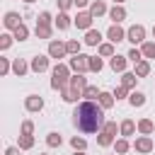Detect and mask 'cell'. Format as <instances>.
<instances>
[{
	"mask_svg": "<svg viewBox=\"0 0 155 155\" xmlns=\"http://www.w3.org/2000/svg\"><path fill=\"white\" fill-rule=\"evenodd\" d=\"M97 56H102V58H114V56H116L114 44H111V41H102V44L97 46Z\"/></svg>",
	"mask_w": 155,
	"mask_h": 155,
	"instance_id": "19",
	"label": "cell"
},
{
	"mask_svg": "<svg viewBox=\"0 0 155 155\" xmlns=\"http://www.w3.org/2000/svg\"><path fill=\"white\" fill-rule=\"evenodd\" d=\"M126 65H128V58L126 56H114V58H109V68L114 70V73H126Z\"/></svg>",
	"mask_w": 155,
	"mask_h": 155,
	"instance_id": "12",
	"label": "cell"
},
{
	"mask_svg": "<svg viewBox=\"0 0 155 155\" xmlns=\"http://www.w3.org/2000/svg\"><path fill=\"white\" fill-rule=\"evenodd\" d=\"M92 17H102V15H109V10H107V5H104V0H92V5H90V10H87Z\"/></svg>",
	"mask_w": 155,
	"mask_h": 155,
	"instance_id": "17",
	"label": "cell"
},
{
	"mask_svg": "<svg viewBox=\"0 0 155 155\" xmlns=\"http://www.w3.org/2000/svg\"><path fill=\"white\" fill-rule=\"evenodd\" d=\"M126 58H128V61H133V65H136V63H140V61H145V58H143V51H140V48H136V46L126 53Z\"/></svg>",
	"mask_w": 155,
	"mask_h": 155,
	"instance_id": "35",
	"label": "cell"
},
{
	"mask_svg": "<svg viewBox=\"0 0 155 155\" xmlns=\"http://www.w3.org/2000/svg\"><path fill=\"white\" fill-rule=\"evenodd\" d=\"M29 68H31V73H36V75H39V73H46V70H48V56H41V53L34 56L31 63H29Z\"/></svg>",
	"mask_w": 155,
	"mask_h": 155,
	"instance_id": "8",
	"label": "cell"
},
{
	"mask_svg": "<svg viewBox=\"0 0 155 155\" xmlns=\"http://www.w3.org/2000/svg\"><path fill=\"white\" fill-rule=\"evenodd\" d=\"M119 128H121V136H124V138H131V136L138 131V124H136L133 119H124V121L119 124Z\"/></svg>",
	"mask_w": 155,
	"mask_h": 155,
	"instance_id": "14",
	"label": "cell"
},
{
	"mask_svg": "<svg viewBox=\"0 0 155 155\" xmlns=\"http://www.w3.org/2000/svg\"><path fill=\"white\" fill-rule=\"evenodd\" d=\"M39 155H44V153H39Z\"/></svg>",
	"mask_w": 155,
	"mask_h": 155,
	"instance_id": "52",
	"label": "cell"
},
{
	"mask_svg": "<svg viewBox=\"0 0 155 155\" xmlns=\"http://www.w3.org/2000/svg\"><path fill=\"white\" fill-rule=\"evenodd\" d=\"M133 150L140 153V155L150 153V150H153V138H150V136H138V138L133 140Z\"/></svg>",
	"mask_w": 155,
	"mask_h": 155,
	"instance_id": "6",
	"label": "cell"
},
{
	"mask_svg": "<svg viewBox=\"0 0 155 155\" xmlns=\"http://www.w3.org/2000/svg\"><path fill=\"white\" fill-rule=\"evenodd\" d=\"M34 34H36V39H51V34H53V27H46V24H36Z\"/></svg>",
	"mask_w": 155,
	"mask_h": 155,
	"instance_id": "28",
	"label": "cell"
},
{
	"mask_svg": "<svg viewBox=\"0 0 155 155\" xmlns=\"http://www.w3.org/2000/svg\"><path fill=\"white\" fill-rule=\"evenodd\" d=\"M97 102H99V107L107 111V109H111V107H114V102H116V99H114V94H111V92H99Z\"/></svg>",
	"mask_w": 155,
	"mask_h": 155,
	"instance_id": "22",
	"label": "cell"
},
{
	"mask_svg": "<svg viewBox=\"0 0 155 155\" xmlns=\"http://www.w3.org/2000/svg\"><path fill=\"white\" fill-rule=\"evenodd\" d=\"M82 97H85L87 102H94V99L99 97V90H97L94 85H87V87H85V92H82Z\"/></svg>",
	"mask_w": 155,
	"mask_h": 155,
	"instance_id": "37",
	"label": "cell"
},
{
	"mask_svg": "<svg viewBox=\"0 0 155 155\" xmlns=\"http://www.w3.org/2000/svg\"><path fill=\"white\" fill-rule=\"evenodd\" d=\"M12 36H15L17 41H24V39H29V27H27V24L22 22V24H19V27H17L15 31H12Z\"/></svg>",
	"mask_w": 155,
	"mask_h": 155,
	"instance_id": "32",
	"label": "cell"
},
{
	"mask_svg": "<svg viewBox=\"0 0 155 155\" xmlns=\"http://www.w3.org/2000/svg\"><path fill=\"white\" fill-rule=\"evenodd\" d=\"M70 65H65V63H56L53 65V70H51V87L53 90H65V87H70Z\"/></svg>",
	"mask_w": 155,
	"mask_h": 155,
	"instance_id": "2",
	"label": "cell"
},
{
	"mask_svg": "<svg viewBox=\"0 0 155 155\" xmlns=\"http://www.w3.org/2000/svg\"><path fill=\"white\" fill-rule=\"evenodd\" d=\"M153 131H155V124H153L150 119H140V121H138V133H140V136H150Z\"/></svg>",
	"mask_w": 155,
	"mask_h": 155,
	"instance_id": "24",
	"label": "cell"
},
{
	"mask_svg": "<svg viewBox=\"0 0 155 155\" xmlns=\"http://www.w3.org/2000/svg\"><path fill=\"white\" fill-rule=\"evenodd\" d=\"M70 24H73V17H70L68 12H58V17H56L53 27H56V29H61V31H65V29H70Z\"/></svg>",
	"mask_w": 155,
	"mask_h": 155,
	"instance_id": "15",
	"label": "cell"
},
{
	"mask_svg": "<svg viewBox=\"0 0 155 155\" xmlns=\"http://www.w3.org/2000/svg\"><path fill=\"white\" fill-rule=\"evenodd\" d=\"M12 41H15V36H12V34H7V31H5V34H0V48H2V51H7V48L12 46Z\"/></svg>",
	"mask_w": 155,
	"mask_h": 155,
	"instance_id": "39",
	"label": "cell"
},
{
	"mask_svg": "<svg viewBox=\"0 0 155 155\" xmlns=\"http://www.w3.org/2000/svg\"><path fill=\"white\" fill-rule=\"evenodd\" d=\"M133 73H136L138 78H148V75H150V61H140V63H136Z\"/></svg>",
	"mask_w": 155,
	"mask_h": 155,
	"instance_id": "26",
	"label": "cell"
},
{
	"mask_svg": "<svg viewBox=\"0 0 155 155\" xmlns=\"http://www.w3.org/2000/svg\"><path fill=\"white\" fill-rule=\"evenodd\" d=\"M102 131H107V133H111V136H116V133H121V128L116 126V121H107Z\"/></svg>",
	"mask_w": 155,
	"mask_h": 155,
	"instance_id": "42",
	"label": "cell"
},
{
	"mask_svg": "<svg viewBox=\"0 0 155 155\" xmlns=\"http://www.w3.org/2000/svg\"><path fill=\"white\" fill-rule=\"evenodd\" d=\"M114 155H116V153H114Z\"/></svg>",
	"mask_w": 155,
	"mask_h": 155,
	"instance_id": "53",
	"label": "cell"
},
{
	"mask_svg": "<svg viewBox=\"0 0 155 155\" xmlns=\"http://www.w3.org/2000/svg\"><path fill=\"white\" fill-rule=\"evenodd\" d=\"M153 36H155V24H153Z\"/></svg>",
	"mask_w": 155,
	"mask_h": 155,
	"instance_id": "51",
	"label": "cell"
},
{
	"mask_svg": "<svg viewBox=\"0 0 155 155\" xmlns=\"http://www.w3.org/2000/svg\"><path fill=\"white\" fill-rule=\"evenodd\" d=\"M53 22H56V19H53V17H51V12H46V10L36 17V24H46V27H51Z\"/></svg>",
	"mask_w": 155,
	"mask_h": 155,
	"instance_id": "38",
	"label": "cell"
},
{
	"mask_svg": "<svg viewBox=\"0 0 155 155\" xmlns=\"http://www.w3.org/2000/svg\"><path fill=\"white\" fill-rule=\"evenodd\" d=\"M136 82H138V75L136 73H121V85L126 87V90H136Z\"/></svg>",
	"mask_w": 155,
	"mask_h": 155,
	"instance_id": "21",
	"label": "cell"
},
{
	"mask_svg": "<svg viewBox=\"0 0 155 155\" xmlns=\"http://www.w3.org/2000/svg\"><path fill=\"white\" fill-rule=\"evenodd\" d=\"M121 2H124V0H114V5H121Z\"/></svg>",
	"mask_w": 155,
	"mask_h": 155,
	"instance_id": "49",
	"label": "cell"
},
{
	"mask_svg": "<svg viewBox=\"0 0 155 155\" xmlns=\"http://www.w3.org/2000/svg\"><path fill=\"white\" fill-rule=\"evenodd\" d=\"M70 87L85 92V87H87V78H85V75H73V78H70Z\"/></svg>",
	"mask_w": 155,
	"mask_h": 155,
	"instance_id": "29",
	"label": "cell"
},
{
	"mask_svg": "<svg viewBox=\"0 0 155 155\" xmlns=\"http://www.w3.org/2000/svg\"><path fill=\"white\" fill-rule=\"evenodd\" d=\"M19 133H24V136H31L34 133V124L27 119V121H22V128H19Z\"/></svg>",
	"mask_w": 155,
	"mask_h": 155,
	"instance_id": "44",
	"label": "cell"
},
{
	"mask_svg": "<svg viewBox=\"0 0 155 155\" xmlns=\"http://www.w3.org/2000/svg\"><path fill=\"white\" fill-rule=\"evenodd\" d=\"M12 70V63H10V58H0V75H7Z\"/></svg>",
	"mask_w": 155,
	"mask_h": 155,
	"instance_id": "43",
	"label": "cell"
},
{
	"mask_svg": "<svg viewBox=\"0 0 155 155\" xmlns=\"http://www.w3.org/2000/svg\"><path fill=\"white\" fill-rule=\"evenodd\" d=\"M65 53H68V51H65V44H63V41H56V39L48 41V58H56V61H58V58H63Z\"/></svg>",
	"mask_w": 155,
	"mask_h": 155,
	"instance_id": "7",
	"label": "cell"
},
{
	"mask_svg": "<svg viewBox=\"0 0 155 155\" xmlns=\"http://www.w3.org/2000/svg\"><path fill=\"white\" fill-rule=\"evenodd\" d=\"M140 51H143V58H145V61H153V58H155V41L140 44Z\"/></svg>",
	"mask_w": 155,
	"mask_h": 155,
	"instance_id": "27",
	"label": "cell"
},
{
	"mask_svg": "<svg viewBox=\"0 0 155 155\" xmlns=\"http://www.w3.org/2000/svg\"><path fill=\"white\" fill-rule=\"evenodd\" d=\"M5 155H19V148H15V145H10V148L5 150Z\"/></svg>",
	"mask_w": 155,
	"mask_h": 155,
	"instance_id": "47",
	"label": "cell"
},
{
	"mask_svg": "<svg viewBox=\"0 0 155 155\" xmlns=\"http://www.w3.org/2000/svg\"><path fill=\"white\" fill-rule=\"evenodd\" d=\"M73 155H85V150H75V153H73Z\"/></svg>",
	"mask_w": 155,
	"mask_h": 155,
	"instance_id": "48",
	"label": "cell"
},
{
	"mask_svg": "<svg viewBox=\"0 0 155 155\" xmlns=\"http://www.w3.org/2000/svg\"><path fill=\"white\" fill-rule=\"evenodd\" d=\"M92 22H94V17H92L90 12H78V15L73 17V24H75L78 29H85V31L92 29Z\"/></svg>",
	"mask_w": 155,
	"mask_h": 155,
	"instance_id": "5",
	"label": "cell"
},
{
	"mask_svg": "<svg viewBox=\"0 0 155 155\" xmlns=\"http://www.w3.org/2000/svg\"><path fill=\"white\" fill-rule=\"evenodd\" d=\"M2 24H5V29H10V31H15L19 24H22V17H19V12H5V17H2Z\"/></svg>",
	"mask_w": 155,
	"mask_h": 155,
	"instance_id": "10",
	"label": "cell"
},
{
	"mask_svg": "<svg viewBox=\"0 0 155 155\" xmlns=\"http://www.w3.org/2000/svg\"><path fill=\"white\" fill-rule=\"evenodd\" d=\"M61 97H63V102H68V104H78V99L82 97V92L75 90V87H65V90H61Z\"/></svg>",
	"mask_w": 155,
	"mask_h": 155,
	"instance_id": "13",
	"label": "cell"
},
{
	"mask_svg": "<svg viewBox=\"0 0 155 155\" xmlns=\"http://www.w3.org/2000/svg\"><path fill=\"white\" fill-rule=\"evenodd\" d=\"M97 145H99V148H109V145H114V136L107 133V131H99V133H97Z\"/></svg>",
	"mask_w": 155,
	"mask_h": 155,
	"instance_id": "25",
	"label": "cell"
},
{
	"mask_svg": "<svg viewBox=\"0 0 155 155\" xmlns=\"http://www.w3.org/2000/svg\"><path fill=\"white\" fill-rule=\"evenodd\" d=\"M73 2H75V7H90L92 5L90 0H73Z\"/></svg>",
	"mask_w": 155,
	"mask_h": 155,
	"instance_id": "46",
	"label": "cell"
},
{
	"mask_svg": "<svg viewBox=\"0 0 155 155\" xmlns=\"http://www.w3.org/2000/svg\"><path fill=\"white\" fill-rule=\"evenodd\" d=\"M80 46H82V44H80L78 39H68V41H65V51H68L70 56H78V53H80Z\"/></svg>",
	"mask_w": 155,
	"mask_h": 155,
	"instance_id": "34",
	"label": "cell"
},
{
	"mask_svg": "<svg viewBox=\"0 0 155 155\" xmlns=\"http://www.w3.org/2000/svg\"><path fill=\"white\" fill-rule=\"evenodd\" d=\"M29 70H31V68H29V63H27L24 58H15V61H12V73H15V75L24 78Z\"/></svg>",
	"mask_w": 155,
	"mask_h": 155,
	"instance_id": "16",
	"label": "cell"
},
{
	"mask_svg": "<svg viewBox=\"0 0 155 155\" xmlns=\"http://www.w3.org/2000/svg\"><path fill=\"white\" fill-rule=\"evenodd\" d=\"M145 102H148V99H145V94H143L140 90H133V92L128 94V104H131L133 109H136V107H143Z\"/></svg>",
	"mask_w": 155,
	"mask_h": 155,
	"instance_id": "23",
	"label": "cell"
},
{
	"mask_svg": "<svg viewBox=\"0 0 155 155\" xmlns=\"http://www.w3.org/2000/svg\"><path fill=\"white\" fill-rule=\"evenodd\" d=\"M73 124H75V128L82 131V133H99V131L104 128V124H107L104 109L99 107V102H87V99H82V102L75 107V111H73Z\"/></svg>",
	"mask_w": 155,
	"mask_h": 155,
	"instance_id": "1",
	"label": "cell"
},
{
	"mask_svg": "<svg viewBox=\"0 0 155 155\" xmlns=\"http://www.w3.org/2000/svg\"><path fill=\"white\" fill-rule=\"evenodd\" d=\"M24 2H27V5H31V2H34V0H24Z\"/></svg>",
	"mask_w": 155,
	"mask_h": 155,
	"instance_id": "50",
	"label": "cell"
},
{
	"mask_svg": "<svg viewBox=\"0 0 155 155\" xmlns=\"http://www.w3.org/2000/svg\"><path fill=\"white\" fill-rule=\"evenodd\" d=\"M61 143H63V136H61V133L51 131V133L46 136V145H48V148H61Z\"/></svg>",
	"mask_w": 155,
	"mask_h": 155,
	"instance_id": "30",
	"label": "cell"
},
{
	"mask_svg": "<svg viewBox=\"0 0 155 155\" xmlns=\"http://www.w3.org/2000/svg\"><path fill=\"white\" fill-rule=\"evenodd\" d=\"M126 39H128L133 46L145 44V27H143V24H133V27H128V29H126Z\"/></svg>",
	"mask_w": 155,
	"mask_h": 155,
	"instance_id": "4",
	"label": "cell"
},
{
	"mask_svg": "<svg viewBox=\"0 0 155 155\" xmlns=\"http://www.w3.org/2000/svg\"><path fill=\"white\" fill-rule=\"evenodd\" d=\"M102 68H104L102 56H90V73H99Z\"/></svg>",
	"mask_w": 155,
	"mask_h": 155,
	"instance_id": "36",
	"label": "cell"
},
{
	"mask_svg": "<svg viewBox=\"0 0 155 155\" xmlns=\"http://www.w3.org/2000/svg\"><path fill=\"white\" fill-rule=\"evenodd\" d=\"M111 94H114V99H126V97L131 94V90H126L124 85H119V87H116V90H114Z\"/></svg>",
	"mask_w": 155,
	"mask_h": 155,
	"instance_id": "41",
	"label": "cell"
},
{
	"mask_svg": "<svg viewBox=\"0 0 155 155\" xmlns=\"http://www.w3.org/2000/svg\"><path fill=\"white\" fill-rule=\"evenodd\" d=\"M87 46H99L102 44V34H99V29H90V31H85V39H82Z\"/></svg>",
	"mask_w": 155,
	"mask_h": 155,
	"instance_id": "20",
	"label": "cell"
},
{
	"mask_svg": "<svg viewBox=\"0 0 155 155\" xmlns=\"http://www.w3.org/2000/svg\"><path fill=\"white\" fill-rule=\"evenodd\" d=\"M70 145H73V150H85V148H87V140L80 138V136H73V138H70Z\"/></svg>",
	"mask_w": 155,
	"mask_h": 155,
	"instance_id": "40",
	"label": "cell"
},
{
	"mask_svg": "<svg viewBox=\"0 0 155 155\" xmlns=\"http://www.w3.org/2000/svg\"><path fill=\"white\" fill-rule=\"evenodd\" d=\"M19 150H31L34 148V136H24V133H19V145H17Z\"/></svg>",
	"mask_w": 155,
	"mask_h": 155,
	"instance_id": "33",
	"label": "cell"
},
{
	"mask_svg": "<svg viewBox=\"0 0 155 155\" xmlns=\"http://www.w3.org/2000/svg\"><path fill=\"white\" fill-rule=\"evenodd\" d=\"M109 19H111L114 24H121V22L126 19V10H124V5H114V7L109 10Z\"/></svg>",
	"mask_w": 155,
	"mask_h": 155,
	"instance_id": "18",
	"label": "cell"
},
{
	"mask_svg": "<svg viewBox=\"0 0 155 155\" xmlns=\"http://www.w3.org/2000/svg\"><path fill=\"white\" fill-rule=\"evenodd\" d=\"M24 109L31 111V114L41 111V109H44V97H39V94H29V97L24 99Z\"/></svg>",
	"mask_w": 155,
	"mask_h": 155,
	"instance_id": "9",
	"label": "cell"
},
{
	"mask_svg": "<svg viewBox=\"0 0 155 155\" xmlns=\"http://www.w3.org/2000/svg\"><path fill=\"white\" fill-rule=\"evenodd\" d=\"M107 39H109L111 44H119V41L126 39V29H121L119 24H111V27L107 29Z\"/></svg>",
	"mask_w": 155,
	"mask_h": 155,
	"instance_id": "11",
	"label": "cell"
},
{
	"mask_svg": "<svg viewBox=\"0 0 155 155\" xmlns=\"http://www.w3.org/2000/svg\"><path fill=\"white\" fill-rule=\"evenodd\" d=\"M70 70L75 73V75H85L87 70H90V56H82V53H78V56H73L70 58Z\"/></svg>",
	"mask_w": 155,
	"mask_h": 155,
	"instance_id": "3",
	"label": "cell"
},
{
	"mask_svg": "<svg viewBox=\"0 0 155 155\" xmlns=\"http://www.w3.org/2000/svg\"><path fill=\"white\" fill-rule=\"evenodd\" d=\"M114 150H116V155H124V153H128V150H131V143H128V138H119V140H114Z\"/></svg>",
	"mask_w": 155,
	"mask_h": 155,
	"instance_id": "31",
	"label": "cell"
},
{
	"mask_svg": "<svg viewBox=\"0 0 155 155\" xmlns=\"http://www.w3.org/2000/svg\"><path fill=\"white\" fill-rule=\"evenodd\" d=\"M56 2H58V10H61V12H68V10L75 5L73 0H56Z\"/></svg>",
	"mask_w": 155,
	"mask_h": 155,
	"instance_id": "45",
	"label": "cell"
}]
</instances>
